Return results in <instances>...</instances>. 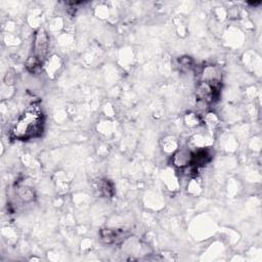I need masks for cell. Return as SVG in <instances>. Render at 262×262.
I'll list each match as a JSON object with an SVG mask.
<instances>
[{"label":"cell","mask_w":262,"mask_h":262,"mask_svg":"<svg viewBox=\"0 0 262 262\" xmlns=\"http://www.w3.org/2000/svg\"><path fill=\"white\" fill-rule=\"evenodd\" d=\"M220 81H200L196 87V97L203 103L213 102L219 94Z\"/></svg>","instance_id":"7a4b0ae2"},{"label":"cell","mask_w":262,"mask_h":262,"mask_svg":"<svg viewBox=\"0 0 262 262\" xmlns=\"http://www.w3.org/2000/svg\"><path fill=\"white\" fill-rule=\"evenodd\" d=\"M48 45H49V39L48 36L46 34L45 31L43 30H39L36 35H35V39H34V56L41 62L48 51Z\"/></svg>","instance_id":"3957f363"},{"label":"cell","mask_w":262,"mask_h":262,"mask_svg":"<svg viewBox=\"0 0 262 262\" xmlns=\"http://www.w3.org/2000/svg\"><path fill=\"white\" fill-rule=\"evenodd\" d=\"M43 114L39 106H29L16 120L12 128V135L21 140L39 136L43 130Z\"/></svg>","instance_id":"6da1fadb"}]
</instances>
